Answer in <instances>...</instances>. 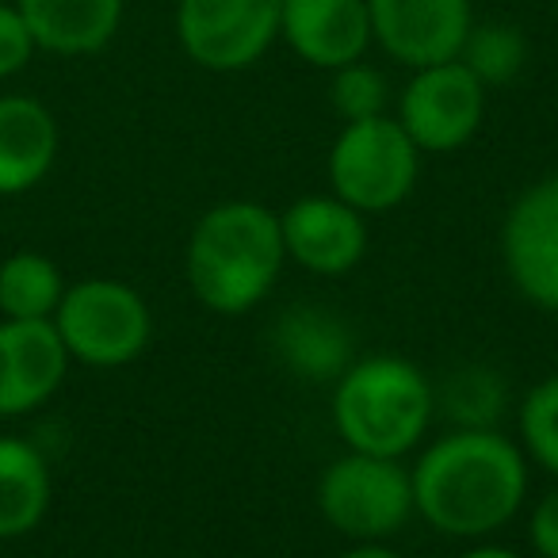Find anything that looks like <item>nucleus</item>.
Returning a JSON list of instances; mask_svg holds the SVG:
<instances>
[{
    "label": "nucleus",
    "instance_id": "nucleus-1",
    "mask_svg": "<svg viewBox=\"0 0 558 558\" xmlns=\"http://www.w3.org/2000/svg\"><path fill=\"white\" fill-rule=\"evenodd\" d=\"M413 509L444 535H486L517 517L527 489L524 456L489 428L436 440L410 474Z\"/></svg>",
    "mask_w": 558,
    "mask_h": 558
},
{
    "label": "nucleus",
    "instance_id": "nucleus-2",
    "mask_svg": "<svg viewBox=\"0 0 558 558\" xmlns=\"http://www.w3.org/2000/svg\"><path fill=\"white\" fill-rule=\"evenodd\" d=\"M279 215L260 203H222L195 222L187 241V283L215 314H245L260 303L283 268Z\"/></svg>",
    "mask_w": 558,
    "mask_h": 558
},
{
    "label": "nucleus",
    "instance_id": "nucleus-3",
    "mask_svg": "<svg viewBox=\"0 0 558 558\" xmlns=\"http://www.w3.org/2000/svg\"><path fill=\"white\" fill-rule=\"evenodd\" d=\"M428 417H433V387L410 360H360L337 383L333 421L352 451L383 459L405 456L425 436Z\"/></svg>",
    "mask_w": 558,
    "mask_h": 558
},
{
    "label": "nucleus",
    "instance_id": "nucleus-4",
    "mask_svg": "<svg viewBox=\"0 0 558 558\" xmlns=\"http://www.w3.org/2000/svg\"><path fill=\"white\" fill-rule=\"evenodd\" d=\"M54 329L70 360L88 367H123L149 344V306L119 279H81L65 288Z\"/></svg>",
    "mask_w": 558,
    "mask_h": 558
},
{
    "label": "nucleus",
    "instance_id": "nucleus-5",
    "mask_svg": "<svg viewBox=\"0 0 558 558\" xmlns=\"http://www.w3.org/2000/svg\"><path fill=\"white\" fill-rule=\"evenodd\" d=\"M329 184L356 210H390L417 184V146L398 119L375 116L344 123L329 149Z\"/></svg>",
    "mask_w": 558,
    "mask_h": 558
},
{
    "label": "nucleus",
    "instance_id": "nucleus-6",
    "mask_svg": "<svg viewBox=\"0 0 558 558\" xmlns=\"http://www.w3.org/2000/svg\"><path fill=\"white\" fill-rule=\"evenodd\" d=\"M318 505L337 532L375 543L410 520L413 482L398 459L352 451L322 474Z\"/></svg>",
    "mask_w": 558,
    "mask_h": 558
},
{
    "label": "nucleus",
    "instance_id": "nucleus-7",
    "mask_svg": "<svg viewBox=\"0 0 558 558\" xmlns=\"http://www.w3.org/2000/svg\"><path fill=\"white\" fill-rule=\"evenodd\" d=\"M279 12L283 0H180V47L210 73L248 70L276 43Z\"/></svg>",
    "mask_w": 558,
    "mask_h": 558
},
{
    "label": "nucleus",
    "instance_id": "nucleus-8",
    "mask_svg": "<svg viewBox=\"0 0 558 558\" xmlns=\"http://www.w3.org/2000/svg\"><path fill=\"white\" fill-rule=\"evenodd\" d=\"M486 111V85L463 62L425 65L402 93L398 123L417 149L451 154L474 138Z\"/></svg>",
    "mask_w": 558,
    "mask_h": 558
},
{
    "label": "nucleus",
    "instance_id": "nucleus-9",
    "mask_svg": "<svg viewBox=\"0 0 558 558\" xmlns=\"http://www.w3.org/2000/svg\"><path fill=\"white\" fill-rule=\"evenodd\" d=\"M372 39L395 62L425 65L456 62L471 35V0H367Z\"/></svg>",
    "mask_w": 558,
    "mask_h": 558
},
{
    "label": "nucleus",
    "instance_id": "nucleus-10",
    "mask_svg": "<svg viewBox=\"0 0 558 558\" xmlns=\"http://www.w3.org/2000/svg\"><path fill=\"white\" fill-rule=\"evenodd\" d=\"M505 264L520 295L558 311V177L527 187L501 230Z\"/></svg>",
    "mask_w": 558,
    "mask_h": 558
},
{
    "label": "nucleus",
    "instance_id": "nucleus-11",
    "mask_svg": "<svg viewBox=\"0 0 558 558\" xmlns=\"http://www.w3.org/2000/svg\"><path fill=\"white\" fill-rule=\"evenodd\" d=\"M279 230H283V248L291 253V260L318 276H341V271L356 268L367 248L360 210L341 199H326V195L291 203L279 215Z\"/></svg>",
    "mask_w": 558,
    "mask_h": 558
},
{
    "label": "nucleus",
    "instance_id": "nucleus-12",
    "mask_svg": "<svg viewBox=\"0 0 558 558\" xmlns=\"http://www.w3.org/2000/svg\"><path fill=\"white\" fill-rule=\"evenodd\" d=\"M279 35L303 62L341 70L360 62L372 43L367 0H283Z\"/></svg>",
    "mask_w": 558,
    "mask_h": 558
},
{
    "label": "nucleus",
    "instance_id": "nucleus-13",
    "mask_svg": "<svg viewBox=\"0 0 558 558\" xmlns=\"http://www.w3.org/2000/svg\"><path fill=\"white\" fill-rule=\"evenodd\" d=\"M35 47L62 58L96 54L123 24V0H16Z\"/></svg>",
    "mask_w": 558,
    "mask_h": 558
},
{
    "label": "nucleus",
    "instance_id": "nucleus-14",
    "mask_svg": "<svg viewBox=\"0 0 558 558\" xmlns=\"http://www.w3.org/2000/svg\"><path fill=\"white\" fill-rule=\"evenodd\" d=\"M58 123L35 96H0V195H20L50 172Z\"/></svg>",
    "mask_w": 558,
    "mask_h": 558
},
{
    "label": "nucleus",
    "instance_id": "nucleus-15",
    "mask_svg": "<svg viewBox=\"0 0 558 558\" xmlns=\"http://www.w3.org/2000/svg\"><path fill=\"white\" fill-rule=\"evenodd\" d=\"M0 352L9 367L12 395H16L20 413L43 405L65 379L70 352L54 329V318L32 322H0Z\"/></svg>",
    "mask_w": 558,
    "mask_h": 558
},
{
    "label": "nucleus",
    "instance_id": "nucleus-16",
    "mask_svg": "<svg viewBox=\"0 0 558 558\" xmlns=\"http://www.w3.org/2000/svg\"><path fill=\"white\" fill-rule=\"evenodd\" d=\"M279 360L291 372L306 375V379H341L349 372V352L352 337L344 333V326L326 311L314 306H299V311L283 314L271 333Z\"/></svg>",
    "mask_w": 558,
    "mask_h": 558
},
{
    "label": "nucleus",
    "instance_id": "nucleus-17",
    "mask_svg": "<svg viewBox=\"0 0 558 558\" xmlns=\"http://www.w3.org/2000/svg\"><path fill=\"white\" fill-rule=\"evenodd\" d=\"M50 505L47 459L16 436H0V539L35 532Z\"/></svg>",
    "mask_w": 558,
    "mask_h": 558
},
{
    "label": "nucleus",
    "instance_id": "nucleus-18",
    "mask_svg": "<svg viewBox=\"0 0 558 558\" xmlns=\"http://www.w3.org/2000/svg\"><path fill=\"white\" fill-rule=\"evenodd\" d=\"M65 295L58 264L43 253H12L0 264V314L9 322L54 318Z\"/></svg>",
    "mask_w": 558,
    "mask_h": 558
},
{
    "label": "nucleus",
    "instance_id": "nucleus-19",
    "mask_svg": "<svg viewBox=\"0 0 558 558\" xmlns=\"http://www.w3.org/2000/svg\"><path fill=\"white\" fill-rule=\"evenodd\" d=\"M527 43L512 24H482L471 27L459 62L482 81V85H509L520 70H524Z\"/></svg>",
    "mask_w": 558,
    "mask_h": 558
},
{
    "label": "nucleus",
    "instance_id": "nucleus-20",
    "mask_svg": "<svg viewBox=\"0 0 558 558\" xmlns=\"http://www.w3.org/2000/svg\"><path fill=\"white\" fill-rule=\"evenodd\" d=\"M520 436L539 466L558 478V375L543 379L520 405Z\"/></svg>",
    "mask_w": 558,
    "mask_h": 558
},
{
    "label": "nucleus",
    "instance_id": "nucleus-21",
    "mask_svg": "<svg viewBox=\"0 0 558 558\" xmlns=\"http://www.w3.org/2000/svg\"><path fill=\"white\" fill-rule=\"evenodd\" d=\"M329 96H333V108L344 123H360V119L383 116V104H387V81H383L379 70H372V65L352 62V65L333 70Z\"/></svg>",
    "mask_w": 558,
    "mask_h": 558
},
{
    "label": "nucleus",
    "instance_id": "nucleus-22",
    "mask_svg": "<svg viewBox=\"0 0 558 558\" xmlns=\"http://www.w3.org/2000/svg\"><path fill=\"white\" fill-rule=\"evenodd\" d=\"M35 50L39 47H35L16 4H0V77H12V73L24 70Z\"/></svg>",
    "mask_w": 558,
    "mask_h": 558
},
{
    "label": "nucleus",
    "instance_id": "nucleus-23",
    "mask_svg": "<svg viewBox=\"0 0 558 558\" xmlns=\"http://www.w3.org/2000/svg\"><path fill=\"white\" fill-rule=\"evenodd\" d=\"M532 547L543 558H558V489H550L532 512Z\"/></svg>",
    "mask_w": 558,
    "mask_h": 558
},
{
    "label": "nucleus",
    "instance_id": "nucleus-24",
    "mask_svg": "<svg viewBox=\"0 0 558 558\" xmlns=\"http://www.w3.org/2000/svg\"><path fill=\"white\" fill-rule=\"evenodd\" d=\"M341 558H402V555L390 547H379V543H364V547L349 550V555H341Z\"/></svg>",
    "mask_w": 558,
    "mask_h": 558
},
{
    "label": "nucleus",
    "instance_id": "nucleus-25",
    "mask_svg": "<svg viewBox=\"0 0 558 558\" xmlns=\"http://www.w3.org/2000/svg\"><path fill=\"white\" fill-rule=\"evenodd\" d=\"M459 558H520V555H512V550H505V547H474Z\"/></svg>",
    "mask_w": 558,
    "mask_h": 558
}]
</instances>
